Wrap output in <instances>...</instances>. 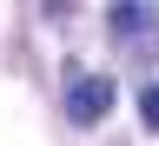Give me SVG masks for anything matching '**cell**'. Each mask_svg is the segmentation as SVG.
Listing matches in <instances>:
<instances>
[{"label": "cell", "instance_id": "7a4b0ae2", "mask_svg": "<svg viewBox=\"0 0 159 146\" xmlns=\"http://www.w3.org/2000/svg\"><path fill=\"white\" fill-rule=\"evenodd\" d=\"M106 27H113V33H146V27H152V13H146V7H113V13H106Z\"/></svg>", "mask_w": 159, "mask_h": 146}, {"label": "cell", "instance_id": "3957f363", "mask_svg": "<svg viewBox=\"0 0 159 146\" xmlns=\"http://www.w3.org/2000/svg\"><path fill=\"white\" fill-rule=\"evenodd\" d=\"M139 120L159 133V87H146V93H139Z\"/></svg>", "mask_w": 159, "mask_h": 146}, {"label": "cell", "instance_id": "6da1fadb", "mask_svg": "<svg viewBox=\"0 0 159 146\" xmlns=\"http://www.w3.org/2000/svg\"><path fill=\"white\" fill-rule=\"evenodd\" d=\"M106 106H113V80L106 73H80L73 87H66V120H73V126L106 120Z\"/></svg>", "mask_w": 159, "mask_h": 146}]
</instances>
